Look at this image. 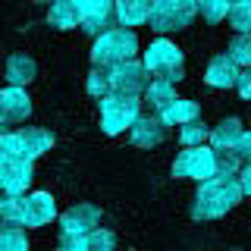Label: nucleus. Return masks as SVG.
<instances>
[{
  "mask_svg": "<svg viewBox=\"0 0 251 251\" xmlns=\"http://www.w3.org/2000/svg\"><path fill=\"white\" fill-rule=\"evenodd\" d=\"M242 182L235 176H214L207 182L198 185V195H195V207L192 217L195 220H217L223 217L229 207L242 201Z\"/></svg>",
  "mask_w": 251,
  "mask_h": 251,
  "instance_id": "obj_1",
  "label": "nucleus"
},
{
  "mask_svg": "<svg viewBox=\"0 0 251 251\" xmlns=\"http://www.w3.org/2000/svg\"><path fill=\"white\" fill-rule=\"evenodd\" d=\"M138 53V38L129 28H110L107 35L94 38L91 60L98 69H116L123 63H132Z\"/></svg>",
  "mask_w": 251,
  "mask_h": 251,
  "instance_id": "obj_2",
  "label": "nucleus"
},
{
  "mask_svg": "<svg viewBox=\"0 0 251 251\" xmlns=\"http://www.w3.org/2000/svg\"><path fill=\"white\" fill-rule=\"evenodd\" d=\"M141 120V100L135 94H107L104 100H100V129L107 132V135H120V132L132 129Z\"/></svg>",
  "mask_w": 251,
  "mask_h": 251,
  "instance_id": "obj_3",
  "label": "nucleus"
},
{
  "mask_svg": "<svg viewBox=\"0 0 251 251\" xmlns=\"http://www.w3.org/2000/svg\"><path fill=\"white\" fill-rule=\"evenodd\" d=\"M198 16V0H154L151 10V28L167 35V31H179L192 25V19Z\"/></svg>",
  "mask_w": 251,
  "mask_h": 251,
  "instance_id": "obj_4",
  "label": "nucleus"
},
{
  "mask_svg": "<svg viewBox=\"0 0 251 251\" xmlns=\"http://www.w3.org/2000/svg\"><path fill=\"white\" fill-rule=\"evenodd\" d=\"M145 66L154 78L176 82V78H182V53L173 41L160 38V41H151V47L145 50Z\"/></svg>",
  "mask_w": 251,
  "mask_h": 251,
  "instance_id": "obj_5",
  "label": "nucleus"
},
{
  "mask_svg": "<svg viewBox=\"0 0 251 251\" xmlns=\"http://www.w3.org/2000/svg\"><path fill=\"white\" fill-rule=\"evenodd\" d=\"M173 176L176 179H198V182H207V179L217 176V151L214 148H185L182 154L173 163Z\"/></svg>",
  "mask_w": 251,
  "mask_h": 251,
  "instance_id": "obj_6",
  "label": "nucleus"
},
{
  "mask_svg": "<svg viewBox=\"0 0 251 251\" xmlns=\"http://www.w3.org/2000/svg\"><path fill=\"white\" fill-rule=\"evenodd\" d=\"M78 6V13H82V31L85 35H107L116 19V0H73Z\"/></svg>",
  "mask_w": 251,
  "mask_h": 251,
  "instance_id": "obj_7",
  "label": "nucleus"
},
{
  "mask_svg": "<svg viewBox=\"0 0 251 251\" xmlns=\"http://www.w3.org/2000/svg\"><path fill=\"white\" fill-rule=\"evenodd\" d=\"M100 223V210L94 204H73L60 217V235H91Z\"/></svg>",
  "mask_w": 251,
  "mask_h": 251,
  "instance_id": "obj_8",
  "label": "nucleus"
},
{
  "mask_svg": "<svg viewBox=\"0 0 251 251\" xmlns=\"http://www.w3.org/2000/svg\"><path fill=\"white\" fill-rule=\"evenodd\" d=\"M148 66L145 63H138V60H132V63H123V66H116V69H110V82H113V91H120V94H138L141 91H148Z\"/></svg>",
  "mask_w": 251,
  "mask_h": 251,
  "instance_id": "obj_9",
  "label": "nucleus"
},
{
  "mask_svg": "<svg viewBox=\"0 0 251 251\" xmlns=\"http://www.w3.org/2000/svg\"><path fill=\"white\" fill-rule=\"evenodd\" d=\"M167 120H163L160 113H151V116H141V120L129 129V138H132V145H138V148H154V145H160L163 138H167Z\"/></svg>",
  "mask_w": 251,
  "mask_h": 251,
  "instance_id": "obj_10",
  "label": "nucleus"
},
{
  "mask_svg": "<svg viewBox=\"0 0 251 251\" xmlns=\"http://www.w3.org/2000/svg\"><path fill=\"white\" fill-rule=\"evenodd\" d=\"M28 113H31V100H28L25 88H16V85L3 88V94H0V116H3V123L6 126L22 123V120H28Z\"/></svg>",
  "mask_w": 251,
  "mask_h": 251,
  "instance_id": "obj_11",
  "label": "nucleus"
},
{
  "mask_svg": "<svg viewBox=\"0 0 251 251\" xmlns=\"http://www.w3.org/2000/svg\"><path fill=\"white\" fill-rule=\"evenodd\" d=\"M31 182V160H3L0 163V185L6 195H22Z\"/></svg>",
  "mask_w": 251,
  "mask_h": 251,
  "instance_id": "obj_12",
  "label": "nucleus"
},
{
  "mask_svg": "<svg viewBox=\"0 0 251 251\" xmlns=\"http://www.w3.org/2000/svg\"><path fill=\"white\" fill-rule=\"evenodd\" d=\"M53 217H57V201H53V195L31 192L25 198V217H22L25 226H44V223H50Z\"/></svg>",
  "mask_w": 251,
  "mask_h": 251,
  "instance_id": "obj_13",
  "label": "nucleus"
},
{
  "mask_svg": "<svg viewBox=\"0 0 251 251\" xmlns=\"http://www.w3.org/2000/svg\"><path fill=\"white\" fill-rule=\"evenodd\" d=\"M239 75L242 73H239V66H235V60L229 53H217L207 66L204 82H207L210 88H232V85H239Z\"/></svg>",
  "mask_w": 251,
  "mask_h": 251,
  "instance_id": "obj_14",
  "label": "nucleus"
},
{
  "mask_svg": "<svg viewBox=\"0 0 251 251\" xmlns=\"http://www.w3.org/2000/svg\"><path fill=\"white\" fill-rule=\"evenodd\" d=\"M154 0H116V19L123 28H135L141 22H151Z\"/></svg>",
  "mask_w": 251,
  "mask_h": 251,
  "instance_id": "obj_15",
  "label": "nucleus"
},
{
  "mask_svg": "<svg viewBox=\"0 0 251 251\" xmlns=\"http://www.w3.org/2000/svg\"><path fill=\"white\" fill-rule=\"evenodd\" d=\"M242 135H245V129H242L239 120H223L210 129V148L214 151H235Z\"/></svg>",
  "mask_w": 251,
  "mask_h": 251,
  "instance_id": "obj_16",
  "label": "nucleus"
},
{
  "mask_svg": "<svg viewBox=\"0 0 251 251\" xmlns=\"http://www.w3.org/2000/svg\"><path fill=\"white\" fill-rule=\"evenodd\" d=\"M176 91H173V82H163V78H154L151 85H148V91H145V104L151 107V113H167V110L176 104Z\"/></svg>",
  "mask_w": 251,
  "mask_h": 251,
  "instance_id": "obj_17",
  "label": "nucleus"
},
{
  "mask_svg": "<svg viewBox=\"0 0 251 251\" xmlns=\"http://www.w3.org/2000/svg\"><path fill=\"white\" fill-rule=\"evenodd\" d=\"M31 78H35V60L28 53H13L6 60V82L16 85V88H25Z\"/></svg>",
  "mask_w": 251,
  "mask_h": 251,
  "instance_id": "obj_18",
  "label": "nucleus"
},
{
  "mask_svg": "<svg viewBox=\"0 0 251 251\" xmlns=\"http://www.w3.org/2000/svg\"><path fill=\"white\" fill-rule=\"evenodd\" d=\"M47 19H50L53 28H75V25H82V13H78V6L73 3V0H57V3H50Z\"/></svg>",
  "mask_w": 251,
  "mask_h": 251,
  "instance_id": "obj_19",
  "label": "nucleus"
},
{
  "mask_svg": "<svg viewBox=\"0 0 251 251\" xmlns=\"http://www.w3.org/2000/svg\"><path fill=\"white\" fill-rule=\"evenodd\" d=\"M22 145H25V160H35V157H41L53 148V135L47 129H25Z\"/></svg>",
  "mask_w": 251,
  "mask_h": 251,
  "instance_id": "obj_20",
  "label": "nucleus"
},
{
  "mask_svg": "<svg viewBox=\"0 0 251 251\" xmlns=\"http://www.w3.org/2000/svg\"><path fill=\"white\" fill-rule=\"evenodd\" d=\"M0 251H28L25 223H6V220H3V232H0Z\"/></svg>",
  "mask_w": 251,
  "mask_h": 251,
  "instance_id": "obj_21",
  "label": "nucleus"
},
{
  "mask_svg": "<svg viewBox=\"0 0 251 251\" xmlns=\"http://www.w3.org/2000/svg\"><path fill=\"white\" fill-rule=\"evenodd\" d=\"M163 120H167L170 126H179V129H182L185 123L198 120V104H195V100H176V104L163 113Z\"/></svg>",
  "mask_w": 251,
  "mask_h": 251,
  "instance_id": "obj_22",
  "label": "nucleus"
},
{
  "mask_svg": "<svg viewBox=\"0 0 251 251\" xmlns=\"http://www.w3.org/2000/svg\"><path fill=\"white\" fill-rule=\"evenodd\" d=\"M229 10H232L229 0H198V13L204 16V22H210V25L223 22Z\"/></svg>",
  "mask_w": 251,
  "mask_h": 251,
  "instance_id": "obj_23",
  "label": "nucleus"
},
{
  "mask_svg": "<svg viewBox=\"0 0 251 251\" xmlns=\"http://www.w3.org/2000/svg\"><path fill=\"white\" fill-rule=\"evenodd\" d=\"M179 138H182V145H188V148H201L204 138H210V129L201 120H195V123H185L182 129H179Z\"/></svg>",
  "mask_w": 251,
  "mask_h": 251,
  "instance_id": "obj_24",
  "label": "nucleus"
},
{
  "mask_svg": "<svg viewBox=\"0 0 251 251\" xmlns=\"http://www.w3.org/2000/svg\"><path fill=\"white\" fill-rule=\"evenodd\" d=\"M110 88H113V82H110V69H98V66H94L91 75H88V94H94V98L104 100L107 94H113Z\"/></svg>",
  "mask_w": 251,
  "mask_h": 251,
  "instance_id": "obj_25",
  "label": "nucleus"
},
{
  "mask_svg": "<svg viewBox=\"0 0 251 251\" xmlns=\"http://www.w3.org/2000/svg\"><path fill=\"white\" fill-rule=\"evenodd\" d=\"M229 25L239 31V35H248L251 31V0H242L229 10Z\"/></svg>",
  "mask_w": 251,
  "mask_h": 251,
  "instance_id": "obj_26",
  "label": "nucleus"
},
{
  "mask_svg": "<svg viewBox=\"0 0 251 251\" xmlns=\"http://www.w3.org/2000/svg\"><path fill=\"white\" fill-rule=\"evenodd\" d=\"M229 57L235 60V66H251V35H235L229 41Z\"/></svg>",
  "mask_w": 251,
  "mask_h": 251,
  "instance_id": "obj_27",
  "label": "nucleus"
},
{
  "mask_svg": "<svg viewBox=\"0 0 251 251\" xmlns=\"http://www.w3.org/2000/svg\"><path fill=\"white\" fill-rule=\"evenodd\" d=\"M3 160H25V145H22V132H6L0 141Z\"/></svg>",
  "mask_w": 251,
  "mask_h": 251,
  "instance_id": "obj_28",
  "label": "nucleus"
},
{
  "mask_svg": "<svg viewBox=\"0 0 251 251\" xmlns=\"http://www.w3.org/2000/svg\"><path fill=\"white\" fill-rule=\"evenodd\" d=\"M0 214H3L6 223H22V217H25V198L22 195H6L3 204H0Z\"/></svg>",
  "mask_w": 251,
  "mask_h": 251,
  "instance_id": "obj_29",
  "label": "nucleus"
},
{
  "mask_svg": "<svg viewBox=\"0 0 251 251\" xmlns=\"http://www.w3.org/2000/svg\"><path fill=\"white\" fill-rule=\"evenodd\" d=\"M242 167V157L235 151H217V176H235Z\"/></svg>",
  "mask_w": 251,
  "mask_h": 251,
  "instance_id": "obj_30",
  "label": "nucleus"
},
{
  "mask_svg": "<svg viewBox=\"0 0 251 251\" xmlns=\"http://www.w3.org/2000/svg\"><path fill=\"white\" fill-rule=\"evenodd\" d=\"M116 245V235L110 229H94L88 235V251H113Z\"/></svg>",
  "mask_w": 251,
  "mask_h": 251,
  "instance_id": "obj_31",
  "label": "nucleus"
},
{
  "mask_svg": "<svg viewBox=\"0 0 251 251\" xmlns=\"http://www.w3.org/2000/svg\"><path fill=\"white\" fill-rule=\"evenodd\" d=\"M66 251H88V235H63Z\"/></svg>",
  "mask_w": 251,
  "mask_h": 251,
  "instance_id": "obj_32",
  "label": "nucleus"
},
{
  "mask_svg": "<svg viewBox=\"0 0 251 251\" xmlns=\"http://www.w3.org/2000/svg\"><path fill=\"white\" fill-rule=\"evenodd\" d=\"M235 154L242 157V163H251V132H245L239 141V148H235Z\"/></svg>",
  "mask_w": 251,
  "mask_h": 251,
  "instance_id": "obj_33",
  "label": "nucleus"
},
{
  "mask_svg": "<svg viewBox=\"0 0 251 251\" xmlns=\"http://www.w3.org/2000/svg\"><path fill=\"white\" fill-rule=\"evenodd\" d=\"M235 88H239L242 98H248V100H251V66H248L245 73L239 75V85H235Z\"/></svg>",
  "mask_w": 251,
  "mask_h": 251,
  "instance_id": "obj_34",
  "label": "nucleus"
},
{
  "mask_svg": "<svg viewBox=\"0 0 251 251\" xmlns=\"http://www.w3.org/2000/svg\"><path fill=\"white\" fill-rule=\"evenodd\" d=\"M239 182H242V192L251 195V163H245L242 167V176H239Z\"/></svg>",
  "mask_w": 251,
  "mask_h": 251,
  "instance_id": "obj_35",
  "label": "nucleus"
},
{
  "mask_svg": "<svg viewBox=\"0 0 251 251\" xmlns=\"http://www.w3.org/2000/svg\"><path fill=\"white\" fill-rule=\"evenodd\" d=\"M235 3H242V0H229V6H235Z\"/></svg>",
  "mask_w": 251,
  "mask_h": 251,
  "instance_id": "obj_36",
  "label": "nucleus"
},
{
  "mask_svg": "<svg viewBox=\"0 0 251 251\" xmlns=\"http://www.w3.org/2000/svg\"><path fill=\"white\" fill-rule=\"evenodd\" d=\"M53 251H66V248H63V245H60V248H53Z\"/></svg>",
  "mask_w": 251,
  "mask_h": 251,
  "instance_id": "obj_37",
  "label": "nucleus"
},
{
  "mask_svg": "<svg viewBox=\"0 0 251 251\" xmlns=\"http://www.w3.org/2000/svg\"><path fill=\"white\" fill-rule=\"evenodd\" d=\"M44 3H57V0H44Z\"/></svg>",
  "mask_w": 251,
  "mask_h": 251,
  "instance_id": "obj_38",
  "label": "nucleus"
},
{
  "mask_svg": "<svg viewBox=\"0 0 251 251\" xmlns=\"http://www.w3.org/2000/svg\"><path fill=\"white\" fill-rule=\"evenodd\" d=\"M232 251H242V248H232Z\"/></svg>",
  "mask_w": 251,
  "mask_h": 251,
  "instance_id": "obj_39",
  "label": "nucleus"
}]
</instances>
